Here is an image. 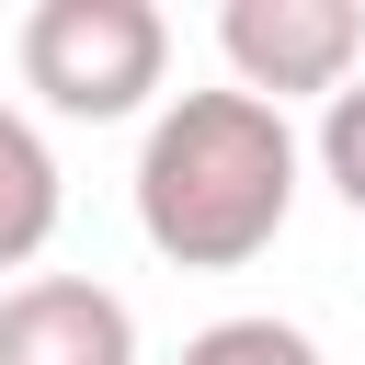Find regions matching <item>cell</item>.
I'll use <instances>...</instances> for the list:
<instances>
[{
    "mask_svg": "<svg viewBox=\"0 0 365 365\" xmlns=\"http://www.w3.org/2000/svg\"><path fill=\"white\" fill-rule=\"evenodd\" d=\"M297 125L251 91H171L148 114V148H137V228L160 262L182 274H240L285 240L297 217Z\"/></svg>",
    "mask_w": 365,
    "mask_h": 365,
    "instance_id": "1",
    "label": "cell"
},
{
    "mask_svg": "<svg viewBox=\"0 0 365 365\" xmlns=\"http://www.w3.org/2000/svg\"><path fill=\"white\" fill-rule=\"evenodd\" d=\"M171 80V23L148 0H34L23 11V91L68 125H125Z\"/></svg>",
    "mask_w": 365,
    "mask_h": 365,
    "instance_id": "2",
    "label": "cell"
},
{
    "mask_svg": "<svg viewBox=\"0 0 365 365\" xmlns=\"http://www.w3.org/2000/svg\"><path fill=\"white\" fill-rule=\"evenodd\" d=\"M217 57H228V91L251 103H297V91H342L365 68V11L354 0H228L217 11Z\"/></svg>",
    "mask_w": 365,
    "mask_h": 365,
    "instance_id": "3",
    "label": "cell"
},
{
    "mask_svg": "<svg viewBox=\"0 0 365 365\" xmlns=\"http://www.w3.org/2000/svg\"><path fill=\"white\" fill-rule=\"evenodd\" d=\"M0 365H137V308L91 274L0 285Z\"/></svg>",
    "mask_w": 365,
    "mask_h": 365,
    "instance_id": "4",
    "label": "cell"
},
{
    "mask_svg": "<svg viewBox=\"0 0 365 365\" xmlns=\"http://www.w3.org/2000/svg\"><path fill=\"white\" fill-rule=\"evenodd\" d=\"M46 240H57V160H46V137L0 103V274H23Z\"/></svg>",
    "mask_w": 365,
    "mask_h": 365,
    "instance_id": "5",
    "label": "cell"
},
{
    "mask_svg": "<svg viewBox=\"0 0 365 365\" xmlns=\"http://www.w3.org/2000/svg\"><path fill=\"white\" fill-rule=\"evenodd\" d=\"M182 365H319V342H308L297 319H262V308H240V319H205V331L182 342Z\"/></svg>",
    "mask_w": 365,
    "mask_h": 365,
    "instance_id": "6",
    "label": "cell"
},
{
    "mask_svg": "<svg viewBox=\"0 0 365 365\" xmlns=\"http://www.w3.org/2000/svg\"><path fill=\"white\" fill-rule=\"evenodd\" d=\"M319 171H331V194L365 217V68L319 103Z\"/></svg>",
    "mask_w": 365,
    "mask_h": 365,
    "instance_id": "7",
    "label": "cell"
}]
</instances>
